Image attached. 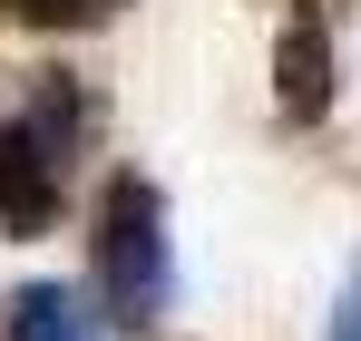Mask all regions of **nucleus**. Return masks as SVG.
I'll use <instances>...</instances> for the list:
<instances>
[{
  "mask_svg": "<svg viewBox=\"0 0 361 341\" xmlns=\"http://www.w3.org/2000/svg\"><path fill=\"white\" fill-rule=\"evenodd\" d=\"M98 264H108V292H118L127 322H147L166 302V215H157V185L118 175L108 185V234H98Z\"/></svg>",
  "mask_w": 361,
  "mask_h": 341,
  "instance_id": "obj_1",
  "label": "nucleus"
},
{
  "mask_svg": "<svg viewBox=\"0 0 361 341\" xmlns=\"http://www.w3.org/2000/svg\"><path fill=\"white\" fill-rule=\"evenodd\" d=\"M59 175H68V156H59V137L39 117L0 127V215H10V234H39L59 215Z\"/></svg>",
  "mask_w": 361,
  "mask_h": 341,
  "instance_id": "obj_2",
  "label": "nucleus"
},
{
  "mask_svg": "<svg viewBox=\"0 0 361 341\" xmlns=\"http://www.w3.org/2000/svg\"><path fill=\"white\" fill-rule=\"evenodd\" d=\"M0 341H108V332H98L88 292H68V283H30L20 302H10V332H0Z\"/></svg>",
  "mask_w": 361,
  "mask_h": 341,
  "instance_id": "obj_3",
  "label": "nucleus"
},
{
  "mask_svg": "<svg viewBox=\"0 0 361 341\" xmlns=\"http://www.w3.org/2000/svg\"><path fill=\"white\" fill-rule=\"evenodd\" d=\"M322 98H332L322 20H293V30H283V108H293V117H322Z\"/></svg>",
  "mask_w": 361,
  "mask_h": 341,
  "instance_id": "obj_4",
  "label": "nucleus"
},
{
  "mask_svg": "<svg viewBox=\"0 0 361 341\" xmlns=\"http://www.w3.org/2000/svg\"><path fill=\"white\" fill-rule=\"evenodd\" d=\"M332 341H361V273H352V292H342V322H332Z\"/></svg>",
  "mask_w": 361,
  "mask_h": 341,
  "instance_id": "obj_5",
  "label": "nucleus"
}]
</instances>
